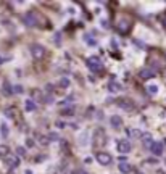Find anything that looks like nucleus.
Returning <instances> with one entry per match:
<instances>
[{"instance_id":"obj_1","label":"nucleus","mask_w":166,"mask_h":174,"mask_svg":"<svg viewBox=\"0 0 166 174\" xmlns=\"http://www.w3.org/2000/svg\"><path fill=\"white\" fill-rule=\"evenodd\" d=\"M23 21L27 27H37V26H45V18L39 12H27L23 16Z\"/></svg>"},{"instance_id":"obj_2","label":"nucleus","mask_w":166,"mask_h":174,"mask_svg":"<svg viewBox=\"0 0 166 174\" xmlns=\"http://www.w3.org/2000/svg\"><path fill=\"white\" fill-rule=\"evenodd\" d=\"M131 27H132V21L129 16H121L116 21V29H118L119 34H127L131 31Z\"/></svg>"},{"instance_id":"obj_3","label":"nucleus","mask_w":166,"mask_h":174,"mask_svg":"<svg viewBox=\"0 0 166 174\" xmlns=\"http://www.w3.org/2000/svg\"><path fill=\"white\" fill-rule=\"evenodd\" d=\"M92 142H94V147L97 148H102L103 145L107 143V134L102 128H97L94 131V137H92Z\"/></svg>"},{"instance_id":"obj_4","label":"nucleus","mask_w":166,"mask_h":174,"mask_svg":"<svg viewBox=\"0 0 166 174\" xmlns=\"http://www.w3.org/2000/svg\"><path fill=\"white\" fill-rule=\"evenodd\" d=\"M29 50H31L32 58H34V60H37V61L44 60L45 55H47V50H45V47H44V45H40V44H32Z\"/></svg>"},{"instance_id":"obj_5","label":"nucleus","mask_w":166,"mask_h":174,"mask_svg":"<svg viewBox=\"0 0 166 174\" xmlns=\"http://www.w3.org/2000/svg\"><path fill=\"white\" fill-rule=\"evenodd\" d=\"M87 66L97 74H98V71H103V63L98 56H89L87 58Z\"/></svg>"},{"instance_id":"obj_6","label":"nucleus","mask_w":166,"mask_h":174,"mask_svg":"<svg viewBox=\"0 0 166 174\" xmlns=\"http://www.w3.org/2000/svg\"><path fill=\"white\" fill-rule=\"evenodd\" d=\"M95 160H97L98 164H102V166H108V164H111L113 157L110 153H107V152H98L95 155Z\"/></svg>"},{"instance_id":"obj_7","label":"nucleus","mask_w":166,"mask_h":174,"mask_svg":"<svg viewBox=\"0 0 166 174\" xmlns=\"http://www.w3.org/2000/svg\"><path fill=\"white\" fill-rule=\"evenodd\" d=\"M116 103H118L119 108L124 110V111H134V108H135L134 102H132L131 99H127V97H124V99H118Z\"/></svg>"},{"instance_id":"obj_8","label":"nucleus","mask_w":166,"mask_h":174,"mask_svg":"<svg viewBox=\"0 0 166 174\" xmlns=\"http://www.w3.org/2000/svg\"><path fill=\"white\" fill-rule=\"evenodd\" d=\"M132 150V145H131V142L129 140H126V139H121L118 142V152L119 153H129Z\"/></svg>"},{"instance_id":"obj_9","label":"nucleus","mask_w":166,"mask_h":174,"mask_svg":"<svg viewBox=\"0 0 166 174\" xmlns=\"http://www.w3.org/2000/svg\"><path fill=\"white\" fill-rule=\"evenodd\" d=\"M150 152L155 155V157H161L163 152H164V145H163V142H153V145L150 147Z\"/></svg>"},{"instance_id":"obj_10","label":"nucleus","mask_w":166,"mask_h":174,"mask_svg":"<svg viewBox=\"0 0 166 174\" xmlns=\"http://www.w3.org/2000/svg\"><path fill=\"white\" fill-rule=\"evenodd\" d=\"M5 163L8 168H18V164H20V158L16 157V155H7L5 157Z\"/></svg>"},{"instance_id":"obj_11","label":"nucleus","mask_w":166,"mask_h":174,"mask_svg":"<svg viewBox=\"0 0 166 174\" xmlns=\"http://www.w3.org/2000/svg\"><path fill=\"white\" fill-rule=\"evenodd\" d=\"M139 77H140V79H144V81H147V79L155 77V73H153L152 68H142V70L139 71Z\"/></svg>"},{"instance_id":"obj_12","label":"nucleus","mask_w":166,"mask_h":174,"mask_svg":"<svg viewBox=\"0 0 166 174\" xmlns=\"http://www.w3.org/2000/svg\"><path fill=\"white\" fill-rule=\"evenodd\" d=\"M5 116H7V118H10V119H13V121H16L18 118H20V111H18L15 106H10V108L5 110Z\"/></svg>"},{"instance_id":"obj_13","label":"nucleus","mask_w":166,"mask_h":174,"mask_svg":"<svg viewBox=\"0 0 166 174\" xmlns=\"http://www.w3.org/2000/svg\"><path fill=\"white\" fill-rule=\"evenodd\" d=\"M110 124H111V128L119 129V128H121V124H123V118H121V116H118V114H113L111 118H110Z\"/></svg>"},{"instance_id":"obj_14","label":"nucleus","mask_w":166,"mask_h":174,"mask_svg":"<svg viewBox=\"0 0 166 174\" xmlns=\"http://www.w3.org/2000/svg\"><path fill=\"white\" fill-rule=\"evenodd\" d=\"M140 140H142V143H144V147L145 148H149L150 150V147L153 145V139H152V135L150 134H142V137H140Z\"/></svg>"},{"instance_id":"obj_15","label":"nucleus","mask_w":166,"mask_h":174,"mask_svg":"<svg viewBox=\"0 0 166 174\" xmlns=\"http://www.w3.org/2000/svg\"><path fill=\"white\" fill-rule=\"evenodd\" d=\"M118 169H119V172H123V174H129V172L132 171V166L127 161H121V163L118 164Z\"/></svg>"},{"instance_id":"obj_16","label":"nucleus","mask_w":166,"mask_h":174,"mask_svg":"<svg viewBox=\"0 0 166 174\" xmlns=\"http://www.w3.org/2000/svg\"><path fill=\"white\" fill-rule=\"evenodd\" d=\"M108 89H110V92H115V94H118V92H121V90H123V85L119 84L118 81H110V84H108Z\"/></svg>"},{"instance_id":"obj_17","label":"nucleus","mask_w":166,"mask_h":174,"mask_svg":"<svg viewBox=\"0 0 166 174\" xmlns=\"http://www.w3.org/2000/svg\"><path fill=\"white\" fill-rule=\"evenodd\" d=\"M31 95H32V99H34V100H37V102H44V94H42L39 89H34V90L31 92Z\"/></svg>"},{"instance_id":"obj_18","label":"nucleus","mask_w":166,"mask_h":174,"mask_svg":"<svg viewBox=\"0 0 166 174\" xmlns=\"http://www.w3.org/2000/svg\"><path fill=\"white\" fill-rule=\"evenodd\" d=\"M24 106H26V111H36V108H37V105H36V102L34 100H26V103H24Z\"/></svg>"},{"instance_id":"obj_19","label":"nucleus","mask_w":166,"mask_h":174,"mask_svg":"<svg viewBox=\"0 0 166 174\" xmlns=\"http://www.w3.org/2000/svg\"><path fill=\"white\" fill-rule=\"evenodd\" d=\"M0 132H2V137H3V139H8V134H10V131H8L7 123H2V124H0Z\"/></svg>"},{"instance_id":"obj_20","label":"nucleus","mask_w":166,"mask_h":174,"mask_svg":"<svg viewBox=\"0 0 166 174\" xmlns=\"http://www.w3.org/2000/svg\"><path fill=\"white\" fill-rule=\"evenodd\" d=\"M69 79H68V77H60V81H58V85L61 87V89H68V87H69Z\"/></svg>"},{"instance_id":"obj_21","label":"nucleus","mask_w":166,"mask_h":174,"mask_svg":"<svg viewBox=\"0 0 166 174\" xmlns=\"http://www.w3.org/2000/svg\"><path fill=\"white\" fill-rule=\"evenodd\" d=\"M7 155H10V148H8L7 145L0 143V158H5Z\"/></svg>"},{"instance_id":"obj_22","label":"nucleus","mask_w":166,"mask_h":174,"mask_svg":"<svg viewBox=\"0 0 166 174\" xmlns=\"http://www.w3.org/2000/svg\"><path fill=\"white\" fill-rule=\"evenodd\" d=\"M60 114H63V116H74V108H73V106H69V108H63L60 111Z\"/></svg>"},{"instance_id":"obj_23","label":"nucleus","mask_w":166,"mask_h":174,"mask_svg":"<svg viewBox=\"0 0 166 174\" xmlns=\"http://www.w3.org/2000/svg\"><path fill=\"white\" fill-rule=\"evenodd\" d=\"M147 90H149L152 95H155V94H158V85H156V84H150V85H147Z\"/></svg>"},{"instance_id":"obj_24","label":"nucleus","mask_w":166,"mask_h":174,"mask_svg":"<svg viewBox=\"0 0 166 174\" xmlns=\"http://www.w3.org/2000/svg\"><path fill=\"white\" fill-rule=\"evenodd\" d=\"M60 137H58V134L57 132H49V135H47V140L49 142H57Z\"/></svg>"},{"instance_id":"obj_25","label":"nucleus","mask_w":166,"mask_h":174,"mask_svg":"<svg viewBox=\"0 0 166 174\" xmlns=\"http://www.w3.org/2000/svg\"><path fill=\"white\" fill-rule=\"evenodd\" d=\"M129 134H131L132 137H135V139H140L142 137V131H139V129H131V131H129Z\"/></svg>"},{"instance_id":"obj_26","label":"nucleus","mask_w":166,"mask_h":174,"mask_svg":"<svg viewBox=\"0 0 166 174\" xmlns=\"http://www.w3.org/2000/svg\"><path fill=\"white\" fill-rule=\"evenodd\" d=\"M87 137H89V135H87V132H82L81 134V137H79V145H84V143H87Z\"/></svg>"},{"instance_id":"obj_27","label":"nucleus","mask_w":166,"mask_h":174,"mask_svg":"<svg viewBox=\"0 0 166 174\" xmlns=\"http://www.w3.org/2000/svg\"><path fill=\"white\" fill-rule=\"evenodd\" d=\"M16 153H18L16 157H24V155H26V148L24 147H18L16 148Z\"/></svg>"},{"instance_id":"obj_28","label":"nucleus","mask_w":166,"mask_h":174,"mask_svg":"<svg viewBox=\"0 0 166 174\" xmlns=\"http://www.w3.org/2000/svg\"><path fill=\"white\" fill-rule=\"evenodd\" d=\"M37 140H39V143H40V145H47V143H49L47 137H44V135H37Z\"/></svg>"},{"instance_id":"obj_29","label":"nucleus","mask_w":166,"mask_h":174,"mask_svg":"<svg viewBox=\"0 0 166 174\" xmlns=\"http://www.w3.org/2000/svg\"><path fill=\"white\" fill-rule=\"evenodd\" d=\"M12 92H15V94H23V87L21 85H13V89H12Z\"/></svg>"},{"instance_id":"obj_30","label":"nucleus","mask_w":166,"mask_h":174,"mask_svg":"<svg viewBox=\"0 0 166 174\" xmlns=\"http://www.w3.org/2000/svg\"><path fill=\"white\" fill-rule=\"evenodd\" d=\"M55 126H57V128H60V129H63V128H64V123H63V121H60V119H58V121H57V123H55Z\"/></svg>"},{"instance_id":"obj_31","label":"nucleus","mask_w":166,"mask_h":174,"mask_svg":"<svg viewBox=\"0 0 166 174\" xmlns=\"http://www.w3.org/2000/svg\"><path fill=\"white\" fill-rule=\"evenodd\" d=\"M69 102H74V97H73V95H69V97H68V100L61 102V105H64V103H69Z\"/></svg>"},{"instance_id":"obj_32","label":"nucleus","mask_w":166,"mask_h":174,"mask_svg":"<svg viewBox=\"0 0 166 174\" xmlns=\"http://www.w3.org/2000/svg\"><path fill=\"white\" fill-rule=\"evenodd\" d=\"M45 90H47V92H53V87H52V84H47V87H45Z\"/></svg>"},{"instance_id":"obj_33","label":"nucleus","mask_w":166,"mask_h":174,"mask_svg":"<svg viewBox=\"0 0 166 174\" xmlns=\"http://www.w3.org/2000/svg\"><path fill=\"white\" fill-rule=\"evenodd\" d=\"M147 163H149V164H156V163H158V161H156L155 158H152V160H147Z\"/></svg>"},{"instance_id":"obj_34","label":"nucleus","mask_w":166,"mask_h":174,"mask_svg":"<svg viewBox=\"0 0 166 174\" xmlns=\"http://www.w3.org/2000/svg\"><path fill=\"white\" fill-rule=\"evenodd\" d=\"M102 26H103V27H107V26H108V23H107V19H102Z\"/></svg>"},{"instance_id":"obj_35","label":"nucleus","mask_w":166,"mask_h":174,"mask_svg":"<svg viewBox=\"0 0 166 174\" xmlns=\"http://www.w3.org/2000/svg\"><path fill=\"white\" fill-rule=\"evenodd\" d=\"M24 174H32V171H31V169H26V171H24Z\"/></svg>"},{"instance_id":"obj_36","label":"nucleus","mask_w":166,"mask_h":174,"mask_svg":"<svg viewBox=\"0 0 166 174\" xmlns=\"http://www.w3.org/2000/svg\"><path fill=\"white\" fill-rule=\"evenodd\" d=\"M78 174H87V172H84V171H78Z\"/></svg>"},{"instance_id":"obj_37","label":"nucleus","mask_w":166,"mask_h":174,"mask_svg":"<svg viewBox=\"0 0 166 174\" xmlns=\"http://www.w3.org/2000/svg\"><path fill=\"white\" fill-rule=\"evenodd\" d=\"M164 26H166V18H164Z\"/></svg>"}]
</instances>
